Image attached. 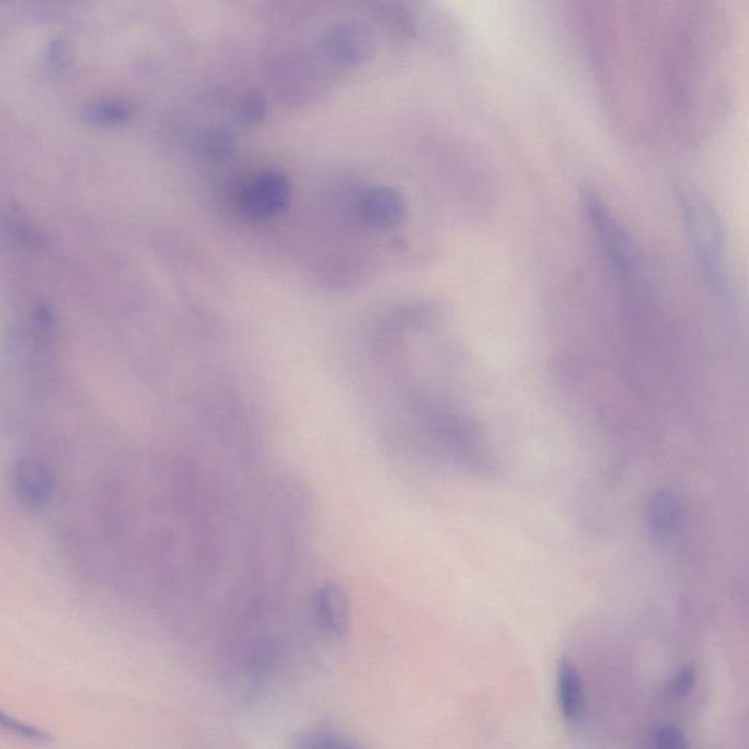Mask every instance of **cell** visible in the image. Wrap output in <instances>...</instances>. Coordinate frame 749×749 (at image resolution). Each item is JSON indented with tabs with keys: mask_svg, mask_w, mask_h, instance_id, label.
<instances>
[{
	"mask_svg": "<svg viewBox=\"0 0 749 749\" xmlns=\"http://www.w3.org/2000/svg\"><path fill=\"white\" fill-rule=\"evenodd\" d=\"M676 194L701 274L707 286L723 296L728 290V259L722 223L713 205L694 188H679Z\"/></svg>",
	"mask_w": 749,
	"mask_h": 749,
	"instance_id": "obj_1",
	"label": "cell"
},
{
	"mask_svg": "<svg viewBox=\"0 0 749 749\" xmlns=\"http://www.w3.org/2000/svg\"><path fill=\"white\" fill-rule=\"evenodd\" d=\"M583 207L592 224L594 235L602 246L603 254L618 274L631 277L635 271V255L630 236L624 227L594 192H584Z\"/></svg>",
	"mask_w": 749,
	"mask_h": 749,
	"instance_id": "obj_2",
	"label": "cell"
},
{
	"mask_svg": "<svg viewBox=\"0 0 749 749\" xmlns=\"http://www.w3.org/2000/svg\"><path fill=\"white\" fill-rule=\"evenodd\" d=\"M290 185L286 176L273 170L255 173L245 180L237 194L240 214L252 221L278 216L289 204Z\"/></svg>",
	"mask_w": 749,
	"mask_h": 749,
	"instance_id": "obj_3",
	"label": "cell"
},
{
	"mask_svg": "<svg viewBox=\"0 0 749 749\" xmlns=\"http://www.w3.org/2000/svg\"><path fill=\"white\" fill-rule=\"evenodd\" d=\"M374 30L363 22L349 21L334 25L322 40V53L331 65L355 68L374 58Z\"/></svg>",
	"mask_w": 749,
	"mask_h": 749,
	"instance_id": "obj_4",
	"label": "cell"
},
{
	"mask_svg": "<svg viewBox=\"0 0 749 749\" xmlns=\"http://www.w3.org/2000/svg\"><path fill=\"white\" fill-rule=\"evenodd\" d=\"M52 472L36 458H22L12 470V489L25 507L39 510L53 495Z\"/></svg>",
	"mask_w": 749,
	"mask_h": 749,
	"instance_id": "obj_5",
	"label": "cell"
},
{
	"mask_svg": "<svg viewBox=\"0 0 749 749\" xmlns=\"http://www.w3.org/2000/svg\"><path fill=\"white\" fill-rule=\"evenodd\" d=\"M357 214L375 229H393L406 217V201L395 189H368L357 201Z\"/></svg>",
	"mask_w": 749,
	"mask_h": 749,
	"instance_id": "obj_6",
	"label": "cell"
},
{
	"mask_svg": "<svg viewBox=\"0 0 749 749\" xmlns=\"http://www.w3.org/2000/svg\"><path fill=\"white\" fill-rule=\"evenodd\" d=\"M556 700L559 713L572 728L583 725L586 719V695L583 679L577 666L564 657L556 669Z\"/></svg>",
	"mask_w": 749,
	"mask_h": 749,
	"instance_id": "obj_7",
	"label": "cell"
},
{
	"mask_svg": "<svg viewBox=\"0 0 749 749\" xmlns=\"http://www.w3.org/2000/svg\"><path fill=\"white\" fill-rule=\"evenodd\" d=\"M315 619L319 627L334 637L346 634L350 622V602L346 590L337 583H325L314 596Z\"/></svg>",
	"mask_w": 749,
	"mask_h": 749,
	"instance_id": "obj_8",
	"label": "cell"
},
{
	"mask_svg": "<svg viewBox=\"0 0 749 749\" xmlns=\"http://www.w3.org/2000/svg\"><path fill=\"white\" fill-rule=\"evenodd\" d=\"M684 510L681 499L672 489H656L646 505V526L654 539H671L678 533Z\"/></svg>",
	"mask_w": 749,
	"mask_h": 749,
	"instance_id": "obj_9",
	"label": "cell"
},
{
	"mask_svg": "<svg viewBox=\"0 0 749 749\" xmlns=\"http://www.w3.org/2000/svg\"><path fill=\"white\" fill-rule=\"evenodd\" d=\"M135 109L129 101L123 99H103L93 101L82 109V119L93 126L115 128L125 125L132 119Z\"/></svg>",
	"mask_w": 749,
	"mask_h": 749,
	"instance_id": "obj_10",
	"label": "cell"
},
{
	"mask_svg": "<svg viewBox=\"0 0 749 749\" xmlns=\"http://www.w3.org/2000/svg\"><path fill=\"white\" fill-rule=\"evenodd\" d=\"M296 747L305 749L357 748L359 742L337 729L318 728L308 730L296 738Z\"/></svg>",
	"mask_w": 749,
	"mask_h": 749,
	"instance_id": "obj_11",
	"label": "cell"
},
{
	"mask_svg": "<svg viewBox=\"0 0 749 749\" xmlns=\"http://www.w3.org/2000/svg\"><path fill=\"white\" fill-rule=\"evenodd\" d=\"M235 148L232 134L224 128H214L205 132L198 142V151L202 157L211 161L226 160Z\"/></svg>",
	"mask_w": 749,
	"mask_h": 749,
	"instance_id": "obj_12",
	"label": "cell"
},
{
	"mask_svg": "<svg viewBox=\"0 0 749 749\" xmlns=\"http://www.w3.org/2000/svg\"><path fill=\"white\" fill-rule=\"evenodd\" d=\"M697 669L692 665L682 666L675 675L666 682L663 688V698L671 703L684 700L694 691L697 685Z\"/></svg>",
	"mask_w": 749,
	"mask_h": 749,
	"instance_id": "obj_13",
	"label": "cell"
},
{
	"mask_svg": "<svg viewBox=\"0 0 749 749\" xmlns=\"http://www.w3.org/2000/svg\"><path fill=\"white\" fill-rule=\"evenodd\" d=\"M74 58L71 41L65 37H55L49 41L46 49V59L53 71H63L71 65Z\"/></svg>",
	"mask_w": 749,
	"mask_h": 749,
	"instance_id": "obj_14",
	"label": "cell"
},
{
	"mask_svg": "<svg viewBox=\"0 0 749 749\" xmlns=\"http://www.w3.org/2000/svg\"><path fill=\"white\" fill-rule=\"evenodd\" d=\"M651 742L657 748L681 749L690 745L684 730L675 725H663L653 730Z\"/></svg>",
	"mask_w": 749,
	"mask_h": 749,
	"instance_id": "obj_15",
	"label": "cell"
},
{
	"mask_svg": "<svg viewBox=\"0 0 749 749\" xmlns=\"http://www.w3.org/2000/svg\"><path fill=\"white\" fill-rule=\"evenodd\" d=\"M265 113H267V104H265L264 97L255 93L249 94L240 104L239 119L245 125H257L265 118Z\"/></svg>",
	"mask_w": 749,
	"mask_h": 749,
	"instance_id": "obj_16",
	"label": "cell"
},
{
	"mask_svg": "<svg viewBox=\"0 0 749 749\" xmlns=\"http://www.w3.org/2000/svg\"><path fill=\"white\" fill-rule=\"evenodd\" d=\"M0 728L11 730L14 733H21L24 736H39L37 730L30 728V726L22 725L18 720L12 719L8 714L3 713L0 710Z\"/></svg>",
	"mask_w": 749,
	"mask_h": 749,
	"instance_id": "obj_17",
	"label": "cell"
}]
</instances>
